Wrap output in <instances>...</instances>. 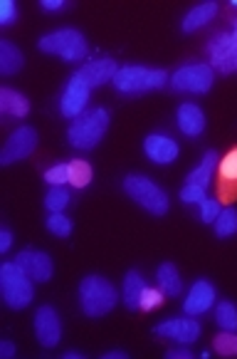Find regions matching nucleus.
Masks as SVG:
<instances>
[{
  "instance_id": "nucleus-7",
  "label": "nucleus",
  "mask_w": 237,
  "mask_h": 359,
  "mask_svg": "<svg viewBox=\"0 0 237 359\" xmlns=\"http://www.w3.org/2000/svg\"><path fill=\"white\" fill-rule=\"evenodd\" d=\"M171 87L175 92H185V95H206L215 82V69L208 62H193L183 65L171 74Z\"/></svg>"
},
{
  "instance_id": "nucleus-25",
  "label": "nucleus",
  "mask_w": 237,
  "mask_h": 359,
  "mask_svg": "<svg viewBox=\"0 0 237 359\" xmlns=\"http://www.w3.org/2000/svg\"><path fill=\"white\" fill-rule=\"evenodd\" d=\"M67 171H69V184L74 189H87L92 184V166L82 158H74L67 164Z\"/></svg>"
},
{
  "instance_id": "nucleus-3",
  "label": "nucleus",
  "mask_w": 237,
  "mask_h": 359,
  "mask_svg": "<svg viewBox=\"0 0 237 359\" xmlns=\"http://www.w3.org/2000/svg\"><path fill=\"white\" fill-rule=\"evenodd\" d=\"M106 129H109V111L104 107H96V109H87L85 114L74 119L67 132V139L72 147L89 151L104 139Z\"/></svg>"
},
{
  "instance_id": "nucleus-35",
  "label": "nucleus",
  "mask_w": 237,
  "mask_h": 359,
  "mask_svg": "<svg viewBox=\"0 0 237 359\" xmlns=\"http://www.w3.org/2000/svg\"><path fill=\"white\" fill-rule=\"evenodd\" d=\"M17 18V6L13 0H3L0 3V25H13Z\"/></svg>"
},
{
  "instance_id": "nucleus-20",
  "label": "nucleus",
  "mask_w": 237,
  "mask_h": 359,
  "mask_svg": "<svg viewBox=\"0 0 237 359\" xmlns=\"http://www.w3.org/2000/svg\"><path fill=\"white\" fill-rule=\"evenodd\" d=\"M0 111L6 116L22 119V116H27V111H30V102H27V97L20 95V92L10 90V87H3V90H0Z\"/></svg>"
},
{
  "instance_id": "nucleus-40",
  "label": "nucleus",
  "mask_w": 237,
  "mask_h": 359,
  "mask_svg": "<svg viewBox=\"0 0 237 359\" xmlns=\"http://www.w3.org/2000/svg\"><path fill=\"white\" fill-rule=\"evenodd\" d=\"M129 354L127 352H119V349H111V352L104 354V359H127Z\"/></svg>"
},
{
  "instance_id": "nucleus-14",
  "label": "nucleus",
  "mask_w": 237,
  "mask_h": 359,
  "mask_svg": "<svg viewBox=\"0 0 237 359\" xmlns=\"http://www.w3.org/2000/svg\"><path fill=\"white\" fill-rule=\"evenodd\" d=\"M15 263L20 265V270L32 283H48L52 278V258L43 250H22L15 258Z\"/></svg>"
},
{
  "instance_id": "nucleus-11",
  "label": "nucleus",
  "mask_w": 237,
  "mask_h": 359,
  "mask_svg": "<svg viewBox=\"0 0 237 359\" xmlns=\"http://www.w3.org/2000/svg\"><path fill=\"white\" fill-rule=\"evenodd\" d=\"M35 337L37 342L48 349L59 344V339H62V320L55 312V307L45 305L35 312Z\"/></svg>"
},
{
  "instance_id": "nucleus-27",
  "label": "nucleus",
  "mask_w": 237,
  "mask_h": 359,
  "mask_svg": "<svg viewBox=\"0 0 237 359\" xmlns=\"http://www.w3.org/2000/svg\"><path fill=\"white\" fill-rule=\"evenodd\" d=\"M215 323L220 325L222 330H230V332L237 330V307L232 305L230 300H222L220 305L215 307Z\"/></svg>"
},
{
  "instance_id": "nucleus-22",
  "label": "nucleus",
  "mask_w": 237,
  "mask_h": 359,
  "mask_svg": "<svg viewBox=\"0 0 237 359\" xmlns=\"http://www.w3.org/2000/svg\"><path fill=\"white\" fill-rule=\"evenodd\" d=\"M156 280H158V287L166 292V297H178L180 290H183V280H180V273L173 263L158 265Z\"/></svg>"
},
{
  "instance_id": "nucleus-21",
  "label": "nucleus",
  "mask_w": 237,
  "mask_h": 359,
  "mask_svg": "<svg viewBox=\"0 0 237 359\" xmlns=\"http://www.w3.org/2000/svg\"><path fill=\"white\" fill-rule=\"evenodd\" d=\"M146 290V283H143V275L138 270H129L127 278H124L122 287V300L129 310H138L141 307V295Z\"/></svg>"
},
{
  "instance_id": "nucleus-1",
  "label": "nucleus",
  "mask_w": 237,
  "mask_h": 359,
  "mask_svg": "<svg viewBox=\"0 0 237 359\" xmlns=\"http://www.w3.org/2000/svg\"><path fill=\"white\" fill-rule=\"evenodd\" d=\"M119 302V290L101 275H87L79 283V305L87 317H101Z\"/></svg>"
},
{
  "instance_id": "nucleus-28",
  "label": "nucleus",
  "mask_w": 237,
  "mask_h": 359,
  "mask_svg": "<svg viewBox=\"0 0 237 359\" xmlns=\"http://www.w3.org/2000/svg\"><path fill=\"white\" fill-rule=\"evenodd\" d=\"M69 203V191L64 186H52L45 196V206L50 208L52 213H62Z\"/></svg>"
},
{
  "instance_id": "nucleus-10",
  "label": "nucleus",
  "mask_w": 237,
  "mask_h": 359,
  "mask_svg": "<svg viewBox=\"0 0 237 359\" xmlns=\"http://www.w3.org/2000/svg\"><path fill=\"white\" fill-rule=\"evenodd\" d=\"M217 201L220 203H235L237 201V147H232L217 164V179H215Z\"/></svg>"
},
{
  "instance_id": "nucleus-31",
  "label": "nucleus",
  "mask_w": 237,
  "mask_h": 359,
  "mask_svg": "<svg viewBox=\"0 0 237 359\" xmlns=\"http://www.w3.org/2000/svg\"><path fill=\"white\" fill-rule=\"evenodd\" d=\"M164 297H166V292L161 290V287H146L141 295V307H138V310H143V312L156 310V307L164 305Z\"/></svg>"
},
{
  "instance_id": "nucleus-23",
  "label": "nucleus",
  "mask_w": 237,
  "mask_h": 359,
  "mask_svg": "<svg viewBox=\"0 0 237 359\" xmlns=\"http://www.w3.org/2000/svg\"><path fill=\"white\" fill-rule=\"evenodd\" d=\"M215 166H217V154L215 151H206V156H203V161L198 166H195L193 171L188 174V184H195L201 186V189L208 191V186L213 184V174H215Z\"/></svg>"
},
{
  "instance_id": "nucleus-32",
  "label": "nucleus",
  "mask_w": 237,
  "mask_h": 359,
  "mask_svg": "<svg viewBox=\"0 0 237 359\" xmlns=\"http://www.w3.org/2000/svg\"><path fill=\"white\" fill-rule=\"evenodd\" d=\"M206 198H208L206 189H201V186L185 184L183 189H180V201H183V203H198V206H201Z\"/></svg>"
},
{
  "instance_id": "nucleus-36",
  "label": "nucleus",
  "mask_w": 237,
  "mask_h": 359,
  "mask_svg": "<svg viewBox=\"0 0 237 359\" xmlns=\"http://www.w3.org/2000/svg\"><path fill=\"white\" fill-rule=\"evenodd\" d=\"M10 245H13V233L8 231V228H3V231H0V253H8Z\"/></svg>"
},
{
  "instance_id": "nucleus-39",
  "label": "nucleus",
  "mask_w": 237,
  "mask_h": 359,
  "mask_svg": "<svg viewBox=\"0 0 237 359\" xmlns=\"http://www.w3.org/2000/svg\"><path fill=\"white\" fill-rule=\"evenodd\" d=\"M64 6H67L64 0H40V8H45V11H62Z\"/></svg>"
},
{
  "instance_id": "nucleus-9",
  "label": "nucleus",
  "mask_w": 237,
  "mask_h": 359,
  "mask_svg": "<svg viewBox=\"0 0 237 359\" xmlns=\"http://www.w3.org/2000/svg\"><path fill=\"white\" fill-rule=\"evenodd\" d=\"M89 92H92V87L74 72L72 79L67 82V87H64L62 97H59V111H62V116L77 119V116L85 114L87 102H89Z\"/></svg>"
},
{
  "instance_id": "nucleus-4",
  "label": "nucleus",
  "mask_w": 237,
  "mask_h": 359,
  "mask_svg": "<svg viewBox=\"0 0 237 359\" xmlns=\"http://www.w3.org/2000/svg\"><path fill=\"white\" fill-rule=\"evenodd\" d=\"M37 48L48 55H57V57L67 60V62H77V60H85L89 53V45H87L85 35L74 27H62V30H55L50 35L40 37Z\"/></svg>"
},
{
  "instance_id": "nucleus-38",
  "label": "nucleus",
  "mask_w": 237,
  "mask_h": 359,
  "mask_svg": "<svg viewBox=\"0 0 237 359\" xmlns=\"http://www.w3.org/2000/svg\"><path fill=\"white\" fill-rule=\"evenodd\" d=\"M166 357L168 359H190L193 357V352H190V349H183V347H175V349H168Z\"/></svg>"
},
{
  "instance_id": "nucleus-19",
  "label": "nucleus",
  "mask_w": 237,
  "mask_h": 359,
  "mask_svg": "<svg viewBox=\"0 0 237 359\" xmlns=\"http://www.w3.org/2000/svg\"><path fill=\"white\" fill-rule=\"evenodd\" d=\"M217 15V3L208 0V3H198L193 11H188V15L183 18V32H195L206 27L208 22H213V18Z\"/></svg>"
},
{
  "instance_id": "nucleus-8",
  "label": "nucleus",
  "mask_w": 237,
  "mask_h": 359,
  "mask_svg": "<svg viewBox=\"0 0 237 359\" xmlns=\"http://www.w3.org/2000/svg\"><path fill=\"white\" fill-rule=\"evenodd\" d=\"M208 55H210V67L220 74L237 72V18L230 32H217L210 37Z\"/></svg>"
},
{
  "instance_id": "nucleus-5",
  "label": "nucleus",
  "mask_w": 237,
  "mask_h": 359,
  "mask_svg": "<svg viewBox=\"0 0 237 359\" xmlns=\"http://www.w3.org/2000/svg\"><path fill=\"white\" fill-rule=\"evenodd\" d=\"M122 186L129 198L136 201L141 208H146L148 213H153V216H166V211H168V196H166V191L161 189V186L153 184L148 176L131 174L122 181Z\"/></svg>"
},
{
  "instance_id": "nucleus-6",
  "label": "nucleus",
  "mask_w": 237,
  "mask_h": 359,
  "mask_svg": "<svg viewBox=\"0 0 237 359\" xmlns=\"http://www.w3.org/2000/svg\"><path fill=\"white\" fill-rule=\"evenodd\" d=\"M0 292H3V300L8 302V307L13 310H22L32 302V280L20 270L17 263H3L0 268Z\"/></svg>"
},
{
  "instance_id": "nucleus-24",
  "label": "nucleus",
  "mask_w": 237,
  "mask_h": 359,
  "mask_svg": "<svg viewBox=\"0 0 237 359\" xmlns=\"http://www.w3.org/2000/svg\"><path fill=\"white\" fill-rule=\"evenodd\" d=\"M22 69V53L13 43L3 40L0 43V72L3 74H15Z\"/></svg>"
},
{
  "instance_id": "nucleus-29",
  "label": "nucleus",
  "mask_w": 237,
  "mask_h": 359,
  "mask_svg": "<svg viewBox=\"0 0 237 359\" xmlns=\"http://www.w3.org/2000/svg\"><path fill=\"white\" fill-rule=\"evenodd\" d=\"M213 347H215V352L220 354V357H237V334L225 330V332L213 339Z\"/></svg>"
},
{
  "instance_id": "nucleus-16",
  "label": "nucleus",
  "mask_w": 237,
  "mask_h": 359,
  "mask_svg": "<svg viewBox=\"0 0 237 359\" xmlns=\"http://www.w3.org/2000/svg\"><path fill=\"white\" fill-rule=\"evenodd\" d=\"M215 287L210 285L208 280H198L193 287H190V292L185 295L183 300V310L185 315L190 317H198L203 315V312H208L213 305H215Z\"/></svg>"
},
{
  "instance_id": "nucleus-12",
  "label": "nucleus",
  "mask_w": 237,
  "mask_h": 359,
  "mask_svg": "<svg viewBox=\"0 0 237 359\" xmlns=\"http://www.w3.org/2000/svg\"><path fill=\"white\" fill-rule=\"evenodd\" d=\"M37 147V132L32 127H20L10 134V139L6 142V149L0 154V164L8 166L13 161H20V158H27Z\"/></svg>"
},
{
  "instance_id": "nucleus-37",
  "label": "nucleus",
  "mask_w": 237,
  "mask_h": 359,
  "mask_svg": "<svg viewBox=\"0 0 237 359\" xmlns=\"http://www.w3.org/2000/svg\"><path fill=\"white\" fill-rule=\"evenodd\" d=\"M0 357H3V359L15 357V344H13L10 339H3V342H0Z\"/></svg>"
},
{
  "instance_id": "nucleus-41",
  "label": "nucleus",
  "mask_w": 237,
  "mask_h": 359,
  "mask_svg": "<svg viewBox=\"0 0 237 359\" xmlns=\"http://www.w3.org/2000/svg\"><path fill=\"white\" fill-rule=\"evenodd\" d=\"M64 359H85L82 352H64Z\"/></svg>"
},
{
  "instance_id": "nucleus-13",
  "label": "nucleus",
  "mask_w": 237,
  "mask_h": 359,
  "mask_svg": "<svg viewBox=\"0 0 237 359\" xmlns=\"http://www.w3.org/2000/svg\"><path fill=\"white\" fill-rule=\"evenodd\" d=\"M153 332H156L158 337L173 339V342H178V344H190L201 337V325H198V320H190V315L173 317V320H166V323L156 325Z\"/></svg>"
},
{
  "instance_id": "nucleus-2",
  "label": "nucleus",
  "mask_w": 237,
  "mask_h": 359,
  "mask_svg": "<svg viewBox=\"0 0 237 359\" xmlns=\"http://www.w3.org/2000/svg\"><path fill=\"white\" fill-rule=\"evenodd\" d=\"M168 79L171 77L166 69L129 65V67H119L114 77V87L119 95H143V92L161 90L164 85H168Z\"/></svg>"
},
{
  "instance_id": "nucleus-33",
  "label": "nucleus",
  "mask_w": 237,
  "mask_h": 359,
  "mask_svg": "<svg viewBox=\"0 0 237 359\" xmlns=\"http://www.w3.org/2000/svg\"><path fill=\"white\" fill-rule=\"evenodd\" d=\"M45 181L50 186H64L69 184V171H67V164H57L52 169L45 171Z\"/></svg>"
},
{
  "instance_id": "nucleus-15",
  "label": "nucleus",
  "mask_w": 237,
  "mask_h": 359,
  "mask_svg": "<svg viewBox=\"0 0 237 359\" xmlns=\"http://www.w3.org/2000/svg\"><path fill=\"white\" fill-rule=\"evenodd\" d=\"M143 151H146V156L151 158L153 164H173L180 149L178 142H173L168 134H148L143 139Z\"/></svg>"
},
{
  "instance_id": "nucleus-26",
  "label": "nucleus",
  "mask_w": 237,
  "mask_h": 359,
  "mask_svg": "<svg viewBox=\"0 0 237 359\" xmlns=\"http://www.w3.org/2000/svg\"><path fill=\"white\" fill-rule=\"evenodd\" d=\"M237 233V211L235 208H225L217 213L215 218V236L217 238H230Z\"/></svg>"
},
{
  "instance_id": "nucleus-18",
  "label": "nucleus",
  "mask_w": 237,
  "mask_h": 359,
  "mask_svg": "<svg viewBox=\"0 0 237 359\" xmlns=\"http://www.w3.org/2000/svg\"><path fill=\"white\" fill-rule=\"evenodd\" d=\"M175 119H178V129L185 137H201L203 129H206V114H203L201 107L193 104V102H183V104L178 107Z\"/></svg>"
},
{
  "instance_id": "nucleus-17",
  "label": "nucleus",
  "mask_w": 237,
  "mask_h": 359,
  "mask_svg": "<svg viewBox=\"0 0 237 359\" xmlns=\"http://www.w3.org/2000/svg\"><path fill=\"white\" fill-rule=\"evenodd\" d=\"M116 72H119V65L111 57H101V60H92V62L82 65L77 74L85 79L89 87H101V85H106V82H114Z\"/></svg>"
},
{
  "instance_id": "nucleus-30",
  "label": "nucleus",
  "mask_w": 237,
  "mask_h": 359,
  "mask_svg": "<svg viewBox=\"0 0 237 359\" xmlns=\"http://www.w3.org/2000/svg\"><path fill=\"white\" fill-rule=\"evenodd\" d=\"M48 231L57 238H67L69 233H72V221H69L64 213H52V216L48 218Z\"/></svg>"
},
{
  "instance_id": "nucleus-34",
  "label": "nucleus",
  "mask_w": 237,
  "mask_h": 359,
  "mask_svg": "<svg viewBox=\"0 0 237 359\" xmlns=\"http://www.w3.org/2000/svg\"><path fill=\"white\" fill-rule=\"evenodd\" d=\"M217 213H220V201H217V198H206V201L201 203V218L206 223H215Z\"/></svg>"
}]
</instances>
